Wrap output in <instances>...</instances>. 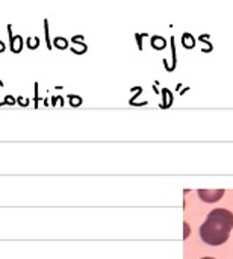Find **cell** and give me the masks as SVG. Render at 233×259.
<instances>
[{"label":"cell","instance_id":"1","mask_svg":"<svg viewBox=\"0 0 233 259\" xmlns=\"http://www.w3.org/2000/svg\"><path fill=\"white\" fill-rule=\"evenodd\" d=\"M233 229V214L229 209L217 208L209 212L206 222L200 228V238L209 246L224 244Z\"/></svg>","mask_w":233,"mask_h":259},{"label":"cell","instance_id":"2","mask_svg":"<svg viewBox=\"0 0 233 259\" xmlns=\"http://www.w3.org/2000/svg\"><path fill=\"white\" fill-rule=\"evenodd\" d=\"M200 200L206 203H215L224 196V190H199L197 191Z\"/></svg>","mask_w":233,"mask_h":259},{"label":"cell","instance_id":"3","mask_svg":"<svg viewBox=\"0 0 233 259\" xmlns=\"http://www.w3.org/2000/svg\"><path fill=\"white\" fill-rule=\"evenodd\" d=\"M21 46H23V42H21V36H12L11 38V49H12V52H20L21 50Z\"/></svg>","mask_w":233,"mask_h":259},{"label":"cell","instance_id":"4","mask_svg":"<svg viewBox=\"0 0 233 259\" xmlns=\"http://www.w3.org/2000/svg\"><path fill=\"white\" fill-rule=\"evenodd\" d=\"M55 46H56L58 49H67L68 41H67L65 38H56V39H55Z\"/></svg>","mask_w":233,"mask_h":259},{"label":"cell","instance_id":"5","mask_svg":"<svg viewBox=\"0 0 233 259\" xmlns=\"http://www.w3.org/2000/svg\"><path fill=\"white\" fill-rule=\"evenodd\" d=\"M38 42H39L38 38H30V39L27 41V44H29L30 49H36V47H38Z\"/></svg>","mask_w":233,"mask_h":259},{"label":"cell","instance_id":"6","mask_svg":"<svg viewBox=\"0 0 233 259\" xmlns=\"http://www.w3.org/2000/svg\"><path fill=\"white\" fill-rule=\"evenodd\" d=\"M183 226H185V238H188V234L191 232V229H190V226H188V223H185Z\"/></svg>","mask_w":233,"mask_h":259},{"label":"cell","instance_id":"7","mask_svg":"<svg viewBox=\"0 0 233 259\" xmlns=\"http://www.w3.org/2000/svg\"><path fill=\"white\" fill-rule=\"evenodd\" d=\"M5 50V44L3 42H0V52H3Z\"/></svg>","mask_w":233,"mask_h":259},{"label":"cell","instance_id":"8","mask_svg":"<svg viewBox=\"0 0 233 259\" xmlns=\"http://www.w3.org/2000/svg\"><path fill=\"white\" fill-rule=\"evenodd\" d=\"M202 259H215V258H202Z\"/></svg>","mask_w":233,"mask_h":259}]
</instances>
